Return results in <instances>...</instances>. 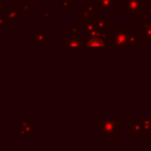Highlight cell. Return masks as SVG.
I'll return each instance as SVG.
<instances>
[{
	"label": "cell",
	"instance_id": "obj_1",
	"mask_svg": "<svg viewBox=\"0 0 151 151\" xmlns=\"http://www.w3.org/2000/svg\"><path fill=\"white\" fill-rule=\"evenodd\" d=\"M122 120L116 119H97V134L101 137V139H116L117 138V131L118 123Z\"/></svg>",
	"mask_w": 151,
	"mask_h": 151
},
{
	"label": "cell",
	"instance_id": "obj_2",
	"mask_svg": "<svg viewBox=\"0 0 151 151\" xmlns=\"http://www.w3.org/2000/svg\"><path fill=\"white\" fill-rule=\"evenodd\" d=\"M112 47L113 48H124L129 46L130 35L125 29H112Z\"/></svg>",
	"mask_w": 151,
	"mask_h": 151
},
{
	"label": "cell",
	"instance_id": "obj_3",
	"mask_svg": "<svg viewBox=\"0 0 151 151\" xmlns=\"http://www.w3.org/2000/svg\"><path fill=\"white\" fill-rule=\"evenodd\" d=\"M101 35H85V48H106L105 40Z\"/></svg>",
	"mask_w": 151,
	"mask_h": 151
},
{
	"label": "cell",
	"instance_id": "obj_4",
	"mask_svg": "<svg viewBox=\"0 0 151 151\" xmlns=\"http://www.w3.org/2000/svg\"><path fill=\"white\" fill-rule=\"evenodd\" d=\"M64 47L66 48H85V40L84 38H74V37H68L65 38L63 41Z\"/></svg>",
	"mask_w": 151,
	"mask_h": 151
},
{
	"label": "cell",
	"instance_id": "obj_5",
	"mask_svg": "<svg viewBox=\"0 0 151 151\" xmlns=\"http://www.w3.org/2000/svg\"><path fill=\"white\" fill-rule=\"evenodd\" d=\"M21 11H22V8L20 6H11L9 11L6 12V18L11 22H20L21 21V18H20Z\"/></svg>",
	"mask_w": 151,
	"mask_h": 151
},
{
	"label": "cell",
	"instance_id": "obj_6",
	"mask_svg": "<svg viewBox=\"0 0 151 151\" xmlns=\"http://www.w3.org/2000/svg\"><path fill=\"white\" fill-rule=\"evenodd\" d=\"M31 41L32 44H47L48 39L47 35L42 32L41 27H38V29L31 34Z\"/></svg>",
	"mask_w": 151,
	"mask_h": 151
},
{
	"label": "cell",
	"instance_id": "obj_7",
	"mask_svg": "<svg viewBox=\"0 0 151 151\" xmlns=\"http://www.w3.org/2000/svg\"><path fill=\"white\" fill-rule=\"evenodd\" d=\"M124 8L130 15H136L140 8V0H124Z\"/></svg>",
	"mask_w": 151,
	"mask_h": 151
},
{
	"label": "cell",
	"instance_id": "obj_8",
	"mask_svg": "<svg viewBox=\"0 0 151 151\" xmlns=\"http://www.w3.org/2000/svg\"><path fill=\"white\" fill-rule=\"evenodd\" d=\"M20 129H22L28 136H33L37 133V126L32 123L31 119H21Z\"/></svg>",
	"mask_w": 151,
	"mask_h": 151
},
{
	"label": "cell",
	"instance_id": "obj_9",
	"mask_svg": "<svg viewBox=\"0 0 151 151\" xmlns=\"http://www.w3.org/2000/svg\"><path fill=\"white\" fill-rule=\"evenodd\" d=\"M94 17H96V14L92 13L86 6L80 7V19L81 20H93Z\"/></svg>",
	"mask_w": 151,
	"mask_h": 151
},
{
	"label": "cell",
	"instance_id": "obj_10",
	"mask_svg": "<svg viewBox=\"0 0 151 151\" xmlns=\"http://www.w3.org/2000/svg\"><path fill=\"white\" fill-rule=\"evenodd\" d=\"M94 24H96V27L100 31H105L106 27L111 26V24L106 20V18H94Z\"/></svg>",
	"mask_w": 151,
	"mask_h": 151
},
{
	"label": "cell",
	"instance_id": "obj_11",
	"mask_svg": "<svg viewBox=\"0 0 151 151\" xmlns=\"http://www.w3.org/2000/svg\"><path fill=\"white\" fill-rule=\"evenodd\" d=\"M81 33H83V32H81V29H80V28H79L77 25H74V27H71V28H68V37L79 38Z\"/></svg>",
	"mask_w": 151,
	"mask_h": 151
},
{
	"label": "cell",
	"instance_id": "obj_12",
	"mask_svg": "<svg viewBox=\"0 0 151 151\" xmlns=\"http://www.w3.org/2000/svg\"><path fill=\"white\" fill-rule=\"evenodd\" d=\"M70 5L65 1V0H60L59 2H58V9L60 11V12H67V11H70Z\"/></svg>",
	"mask_w": 151,
	"mask_h": 151
},
{
	"label": "cell",
	"instance_id": "obj_13",
	"mask_svg": "<svg viewBox=\"0 0 151 151\" xmlns=\"http://www.w3.org/2000/svg\"><path fill=\"white\" fill-rule=\"evenodd\" d=\"M20 7L22 8V11H31V8H32V1L31 0H22L20 2Z\"/></svg>",
	"mask_w": 151,
	"mask_h": 151
},
{
	"label": "cell",
	"instance_id": "obj_14",
	"mask_svg": "<svg viewBox=\"0 0 151 151\" xmlns=\"http://www.w3.org/2000/svg\"><path fill=\"white\" fill-rule=\"evenodd\" d=\"M9 25H11V21L7 18L0 17V27H9Z\"/></svg>",
	"mask_w": 151,
	"mask_h": 151
},
{
	"label": "cell",
	"instance_id": "obj_15",
	"mask_svg": "<svg viewBox=\"0 0 151 151\" xmlns=\"http://www.w3.org/2000/svg\"><path fill=\"white\" fill-rule=\"evenodd\" d=\"M41 14H44V15H46V17H48V18H52V17H53V12H51V11H48V12L44 11Z\"/></svg>",
	"mask_w": 151,
	"mask_h": 151
},
{
	"label": "cell",
	"instance_id": "obj_16",
	"mask_svg": "<svg viewBox=\"0 0 151 151\" xmlns=\"http://www.w3.org/2000/svg\"><path fill=\"white\" fill-rule=\"evenodd\" d=\"M65 1H66V2L72 7V6H74V5H76V2H77L78 0H65Z\"/></svg>",
	"mask_w": 151,
	"mask_h": 151
},
{
	"label": "cell",
	"instance_id": "obj_17",
	"mask_svg": "<svg viewBox=\"0 0 151 151\" xmlns=\"http://www.w3.org/2000/svg\"><path fill=\"white\" fill-rule=\"evenodd\" d=\"M5 11H6L5 4H4V2H0V12H5Z\"/></svg>",
	"mask_w": 151,
	"mask_h": 151
},
{
	"label": "cell",
	"instance_id": "obj_18",
	"mask_svg": "<svg viewBox=\"0 0 151 151\" xmlns=\"http://www.w3.org/2000/svg\"><path fill=\"white\" fill-rule=\"evenodd\" d=\"M47 20H48V17H46V15H44V14H42L41 21H42V22H47Z\"/></svg>",
	"mask_w": 151,
	"mask_h": 151
},
{
	"label": "cell",
	"instance_id": "obj_19",
	"mask_svg": "<svg viewBox=\"0 0 151 151\" xmlns=\"http://www.w3.org/2000/svg\"><path fill=\"white\" fill-rule=\"evenodd\" d=\"M6 1H19V0H6Z\"/></svg>",
	"mask_w": 151,
	"mask_h": 151
}]
</instances>
